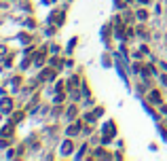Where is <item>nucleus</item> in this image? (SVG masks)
Listing matches in <instances>:
<instances>
[{"label":"nucleus","instance_id":"f257e3e1","mask_svg":"<svg viewBox=\"0 0 167 161\" xmlns=\"http://www.w3.org/2000/svg\"><path fill=\"white\" fill-rule=\"evenodd\" d=\"M55 79V70L53 68H47V70H42L40 77H38V80H53Z\"/></svg>","mask_w":167,"mask_h":161},{"label":"nucleus","instance_id":"f03ea898","mask_svg":"<svg viewBox=\"0 0 167 161\" xmlns=\"http://www.w3.org/2000/svg\"><path fill=\"white\" fill-rule=\"evenodd\" d=\"M11 108H13V100L4 98V100L0 102V110H2V113H11Z\"/></svg>","mask_w":167,"mask_h":161},{"label":"nucleus","instance_id":"7ed1b4c3","mask_svg":"<svg viewBox=\"0 0 167 161\" xmlns=\"http://www.w3.org/2000/svg\"><path fill=\"white\" fill-rule=\"evenodd\" d=\"M148 102H152V104H161V93H159V91H150Z\"/></svg>","mask_w":167,"mask_h":161},{"label":"nucleus","instance_id":"20e7f679","mask_svg":"<svg viewBox=\"0 0 167 161\" xmlns=\"http://www.w3.org/2000/svg\"><path fill=\"white\" fill-rule=\"evenodd\" d=\"M78 131H81V123H72L68 127V136H78Z\"/></svg>","mask_w":167,"mask_h":161},{"label":"nucleus","instance_id":"39448f33","mask_svg":"<svg viewBox=\"0 0 167 161\" xmlns=\"http://www.w3.org/2000/svg\"><path fill=\"white\" fill-rule=\"evenodd\" d=\"M72 151H74V146H72V142H70V140H66V142L61 144V153H64V155H70Z\"/></svg>","mask_w":167,"mask_h":161},{"label":"nucleus","instance_id":"423d86ee","mask_svg":"<svg viewBox=\"0 0 167 161\" xmlns=\"http://www.w3.org/2000/svg\"><path fill=\"white\" fill-rule=\"evenodd\" d=\"M42 62H44V51H38V53L34 55V64H36V66H42Z\"/></svg>","mask_w":167,"mask_h":161},{"label":"nucleus","instance_id":"0eeeda50","mask_svg":"<svg viewBox=\"0 0 167 161\" xmlns=\"http://www.w3.org/2000/svg\"><path fill=\"white\" fill-rule=\"evenodd\" d=\"M114 28H117V36H123V23H121V19H117V23H114Z\"/></svg>","mask_w":167,"mask_h":161},{"label":"nucleus","instance_id":"6e6552de","mask_svg":"<svg viewBox=\"0 0 167 161\" xmlns=\"http://www.w3.org/2000/svg\"><path fill=\"white\" fill-rule=\"evenodd\" d=\"M64 19H66V17H64V13H57V15H55V23H57V26H61V23H64Z\"/></svg>","mask_w":167,"mask_h":161},{"label":"nucleus","instance_id":"1a4fd4ad","mask_svg":"<svg viewBox=\"0 0 167 161\" xmlns=\"http://www.w3.org/2000/svg\"><path fill=\"white\" fill-rule=\"evenodd\" d=\"M21 119H23V113H15V115H13V121H11V123H19Z\"/></svg>","mask_w":167,"mask_h":161},{"label":"nucleus","instance_id":"9d476101","mask_svg":"<svg viewBox=\"0 0 167 161\" xmlns=\"http://www.w3.org/2000/svg\"><path fill=\"white\" fill-rule=\"evenodd\" d=\"M70 83V87H76L78 85V77H72V80H68Z\"/></svg>","mask_w":167,"mask_h":161},{"label":"nucleus","instance_id":"9b49d317","mask_svg":"<svg viewBox=\"0 0 167 161\" xmlns=\"http://www.w3.org/2000/svg\"><path fill=\"white\" fill-rule=\"evenodd\" d=\"M137 17H140V19H146L148 13H146V11H137Z\"/></svg>","mask_w":167,"mask_h":161},{"label":"nucleus","instance_id":"f8f14e48","mask_svg":"<svg viewBox=\"0 0 167 161\" xmlns=\"http://www.w3.org/2000/svg\"><path fill=\"white\" fill-rule=\"evenodd\" d=\"M74 115H76V108H74V106H72V108H68V117H74Z\"/></svg>","mask_w":167,"mask_h":161},{"label":"nucleus","instance_id":"ddd939ff","mask_svg":"<svg viewBox=\"0 0 167 161\" xmlns=\"http://www.w3.org/2000/svg\"><path fill=\"white\" fill-rule=\"evenodd\" d=\"M55 91H57V93H61V91H64V85H61V83H57V87H55Z\"/></svg>","mask_w":167,"mask_h":161},{"label":"nucleus","instance_id":"4468645a","mask_svg":"<svg viewBox=\"0 0 167 161\" xmlns=\"http://www.w3.org/2000/svg\"><path fill=\"white\" fill-rule=\"evenodd\" d=\"M9 144H11V140H9V138H6V140H0V146H9Z\"/></svg>","mask_w":167,"mask_h":161},{"label":"nucleus","instance_id":"2eb2a0df","mask_svg":"<svg viewBox=\"0 0 167 161\" xmlns=\"http://www.w3.org/2000/svg\"><path fill=\"white\" fill-rule=\"evenodd\" d=\"M161 80H163V83H165V85H167V77H161Z\"/></svg>","mask_w":167,"mask_h":161},{"label":"nucleus","instance_id":"dca6fc26","mask_svg":"<svg viewBox=\"0 0 167 161\" xmlns=\"http://www.w3.org/2000/svg\"><path fill=\"white\" fill-rule=\"evenodd\" d=\"M165 113H167V106H165Z\"/></svg>","mask_w":167,"mask_h":161}]
</instances>
